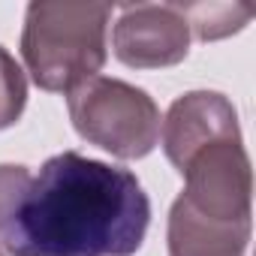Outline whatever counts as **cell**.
Segmentation results:
<instances>
[{"label": "cell", "instance_id": "4", "mask_svg": "<svg viewBox=\"0 0 256 256\" xmlns=\"http://www.w3.org/2000/svg\"><path fill=\"white\" fill-rule=\"evenodd\" d=\"M184 178L181 199L208 220L241 223L250 220L253 169L241 136L217 139L187 157L178 169Z\"/></svg>", "mask_w": 256, "mask_h": 256}, {"label": "cell", "instance_id": "9", "mask_svg": "<svg viewBox=\"0 0 256 256\" xmlns=\"http://www.w3.org/2000/svg\"><path fill=\"white\" fill-rule=\"evenodd\" d=\"M28 106V78L16 58L0 46V130L10 126L24 114Z\"/></svg>", "mask_w": 256, "mask_h": 256}, {"label": "cell", "instance_id": "5", "mask_svg": "<svg viewBox=\"0 0 256 256\" xmlns=\"http://www.w3.org/2000/svg\"><path fill=\"white\" fill-rule=\"evenodd\" d=\"M112 48L130 70L175 66L190 52V24L178 4L120 6L112 30Z\"/></svg>", "mask_w": 256, "mask_h": 256}, {"label": "cell", "instance_id": "8", "mask_svg": "<svg viewBox=\"0 0 256 256\" xmlns=\"http://www.w3.org/2000/svg\"><path fill=\"white\" fill-rule=\"evenodd\" d=\"M178 6L187 18L190 30L202 42L238 34L253 16V10L244 6V4H178Z\"/></svg>", "mask_w": 256, "mask_h": 256}, {"label": "cell", "instance_id": "7", "mask_svg": "<svg viewBox=\"0 0 256 256\" xmlns=\"http://www.w3.org/2000/svg\"><path fill=\"white\" fill-rule=\"evenodd\" d=\"M250 241V220L223 223L196 214L181 196L172 202L166 244L169 256H244Z\"/></svg>", "mask_w": 256, "mask_h": 256}, {"label": "cell", "instance_id": "6", "mask_svg": "<svg viewBox=\"0 0 256 256\" xmlns=\"http://www.w3.org/2000/svg\"><path fill=\"white\" fill-rule=\"evenodd\" d=\"M160 136H163V151L169 163L181 169L187 157L205 148L208 142L241 136L238 112L217 90H190L169 106Z\"/></svg>", "mask_w": 256, "mask_h": 256}, {"label": "cell", "instance_id": "2", "mask_svg": "<svg viewBox=\"0 0 256 256\" xmlns=\"http://www.w3.org/2000/svg\"><path fill=\"white\" fill-rule=\"evenodd\" d=\"M108 4L36 0L24 12L22 58L36 88L70 94L94 78L108 58Z\"/></svg>", "mask_w": 256, "mask_h": 256}, {"label": "cell", "instance_id": "1", "mask_svg": "<svg viewBox=\"0 0 256 256\" xmlns=\"http://www.w3.org/2000/svg\"><path fill=\"white\" fill-rule=\"evenodd\" d=\"M148 223L151 202L130 169L64 151L30 178L4 250L6 256H133Z\"/></svg>", "mask_w": 256, "mask_h": 256}, {"label": "cell", "instance_id": "3", "mask_svg": "<svg viewBox=\"0 0 256 256\" xmlns=\"http://www.w3.org/2000/svg\"><path fill=\"white\" fill-rule=\"evenodd\" d=\"M66 108L76 133L118 160H142L160 142V108L130 82L94 76L66 94Z\"/></svg>", "mask_w": 256, "mask_h": 256}, {"label": "cell", "instance_id": "10", "mask_svg": "<svg viewBox=\"0 0 256 256\" xmlns=\"http://www.w3.org/2000/svg\"><path fill=\"white\" fill-rule=\"evenodd\" d=\"M28 184H30L28 166L0 163V256H6V250H4V235H6V226H10V220H12V211H16L18 199L24 196Z\"/></svg>", "mask_w": 256, "mask_h": 256}]
</instances>
